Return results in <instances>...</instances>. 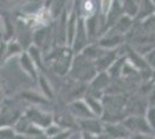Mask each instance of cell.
Masks as SVG:
<instances>
[{
  "mask_svg": "<svg viewBox=\"0 0 155 139\" xmlns=\"http://www.w3.org/2000/svg\"><path fill=\"white\" fill-rule=\"evenodd\" d=\"M124 127L129 131L130 136L134 134H154L152 132L145 118L141 117H130L123 122Z\"/></svg>",
  "mask_w": 155,
  "mask_h": 139,
  "instance_id": "6da1fadb",
  "label": "cell"
},
{
  "mask_svg": "<svg viewBox=\"0 0 155 139\" xmlns=\"http://www.w3.org/2000/svg\"><path fill=\"white\" fill-rule=\"evenodd\" d=\"M146 122H147V124L148 126L150 127V130H152V132L155 134V108H150L148 109V111L146 114Z\"/></svg>",
  "mask_w": 155,
  "mask_h": 139,
  "instance_id": "7a4b0ae2",
  "label": "cell"
},
{
  "mask_svg": "<svg viewBox=\"0 0 155 139\" xmlns=\"http://www.w3.org/2000/svg\"><path fill=\"white\" fill-rule=\"evenodd\" d=\"M71 131L68 130V131H60L58 134H56V136H53L51 138L49 139H70L71 138Z\"/></svg>",
  "mask_w": 155,
  "mask_h": 139,
  "instance_id": "3957f363",
  "label": "cell"
},
{
  "mask_svg": "<svg viewBox=\"0 0 155 139\" xmlns=\"http://www.w3.org/2000/svg\"><path fill=\"white\" fill-rule=\"evenodd\" d=\"M131 139H155V134H134Z\"/></svg>",
  "mask_w": 155,
  "mask_h": 139,
  "instance_id": "277c9868",
  "label": "cell"
},
{
  "mask_svg": "<svg viewBox=\"0 0 155 139\" xmlns=\"http://www.w3.org/2000/svg\"><path fill=\"white\" fill-rule=\"evenodd\" d=\"M119 139H131V136L130 137H123V138H119Z\"/></svg>",
  "mask_w": 155,
  "mask_h": 139,
  "instance_id": "5b68a950",
  "label": "cell"
}]
</instances>
